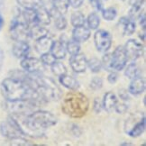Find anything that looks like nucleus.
Here are the masks:
<instances>
[{
  "label": "nucleus",
  "instance_id": "f257e3e1",
  "mask_svg": "<svg viewBox=\"0 0 146 146\" xmlns=\"http://www.w3.org/2000/svg\"><path fill=\"white\" fill-rule=\"evenodd\" d=\"M2 96L7 101H15L27 99L39 105L45 102L35 88L26 81L15 77H8L2 81L0 86Z\"/></svg>",
  "mask_w": 146,
  "mask_h": 146
},
{
  "label": "nucleus",
  "instance_id": "f03ea898",
  "mask_svg": "<svg viewBox=\"0 0 146 146\" xmlns=\"http://www.w3.org/2000/svg\"><path fill=\"white\" fill-rule=\"evenodd\" d=\"M26 82L35 89L45 102L58 101L61 98V89L59 86L52 78L43 76L42 73H28Z\"/></svg>",
  "mask_w": 146,
  "mask_h": 146
},
{
  "label": "nucleus",
  "instance_id": "7ed1b4c3",
  "mask_svg": "<svg viewBox=\"0 0 146 146\" xmlns=\"http://www.w3.org/2000/svg\"><path fill=\"white\" fill-rule=\"evenodd\" d=\"M89 108V101L84 94L77 90L69 92L64 97L61 104L62 112L72 118H81Z\"/></svg>",
  "mask_w": 146,
  "mask_h": 146
},
{
  "label": "nucleus",
  "instance_id": "20e7f679",
  "mask_svg": "<svg viewBox=\"0 0 146 146\" xmlns=\"http://www.w3.org/2000/svg\"><path fill=\"white\" fill-rule=\"evenodd\" d=\"M29 25L25 22L22 11L17 10V13L14 16L10 25L11 37L15 41H25L27 42L30 39L29 35Z\"/></svg>",
  "mask_w": 146,
  "mask_h": 146
},
{
  "label": "nucleus",
  "instance_id": "39448f33",
  "mask_svg": "<svg viewBox=\"0 0 146 146\" xmlns=\"http://www.w3.org/2000/svg\"><path fill=\"white\" fill-rule=\"evenodd\" d=\"M39 104L31 100L22 99L15 101H7L5 103V109L9 113L15 116H26L37 110Z\"/></svg>",
  "mask_w": 146,
  "mask_h": 146
},
{
  "label": "nucleus",
  "instance_id": "423d86ee",
  "mask_svg": "<svg viewBox=\"0 0 146 146\" xmlns=\"http://www.w3.org/2000/svg\"><path fill=\"white\" fill-rule=\"evenodd\" d=\"M145 115L143 113H135L130 115L125 122V132L130 137L141 136L145 131Z\"/></svg>",
  "mask_w": 146,
  "mask_h": 146
},
{
  "label": "nucleus",
  "instance_id": "0eeeda50",
  "mask_svg": "<svg viewBox=\"0 0 146 146\" xmlns=\"http://www.w3.org/2000/svg\"><path fill=\"white\" fill-rule=\"evenodd\" d=\"M94 42L99 52H106L112 45V36L110 33L104 29H99L94 33Z\"/></svg>",
  "mask_w": 146,
  "mask_h": 146
},
{
  "label": "nucleus",
  "instance_id": "6e6552de",
  "mask_svg": "<svg viewBox=\"0 0 146 146\" xmlns=\"http://www.w3.org/2000/svg\"><path fill=\"white\" fill-rule=\"evenodd\" d=\"M21 67L23 70L28 73H43L45 71V65H44L41 59L35 57H26L21 60Z\"/></svg>",
  "mask_w": 146,
  "mask_h": 146
},
{
  "label": "nucleus",
  "instance_id": "1a4fd4ad",
  "mask_svg": "<svg viewBox=\"0 0 146 146\" xmlns=\"http://www.w3.org/2000/svg\"><path fill=\"white\" fill-rule=\"evenodd\" d=\"M112 56V69L117 71L123 70L127 63V55L125 50V48L123 46H117L113 53H111Z\"/></svg>",
  "mask_w": 146,
  "mask_h": 146
},
{
  "label": "nucleus",
  "instance_id": "9d476101",
  "mask_svg": "<svg viewBox=\"0 0 146 146\" xmlns=\"http://www.w3.org/2000/svg\"><path fill=\"white\" fill-rule=\"evenodd\" d=\"M123 48H125V50L126 52L127 58L132 61H134L139 58H141L143 54V46L142 45V43L138 42L133 39L128 40Z\"/></svg>",
  "mask_w": 146,
  "mask_h": 146
},
{
  "label": "nucleus",
  "instance_id": "9b49d317",
  "mask_svg": "<svg viewBox=\"0 0 146 146\" xmlns=\"http://www.w3.org/2000/svg\"><path fill=\"white\" fill-rule=\"evenodd\" d=\"M70 65L72 70L76 73H82L88 68V60L85 54L78 53L76 55H71L70 59Z\"/></svg>",
  "mask_w": 146,
  "mask_h": 146
},
{
  "label": "nucleus",
  "instance_id": "f8f14e48",
  "mask_svg": "<svg viewBox=\"0 0 146 146\" xmlns=\"http://www.w3.org/2000/svg\"><path fill=\"white\" fill-rule=\"evenodd\" d=\"M52 39L50 38L49 35L42 36L41 38L35 40V49L39 54H43L46 52H50V48L52 45Z\"/></svg>",
  "mask_w": 146,
  "mask_h": 146
},
{
  "label": "nucleus",
  "instance_id": "ddd939ff",
  "mask_svg": "<svg viewBox=\"0 0 146 146\" xmlns=\"http://www.w3.org/2000/svg\"><path fill=\"white\" fill-rule=\"evenodd\" d=\"M91 32L88 27H86L85 25L74 27L72 31V39L78 42H85L88 40L90 37Z\"/></svg>",
  "mask_w": 146,
  "mask_h": 146
},
{
  "label": "nucleus",
  "instance_id": "4468645a",
  "mask_svg": "<svg viewBox=\"0 0 146 146\" xmlns=\"http://www.w3.org/2000/svg\"><path fill=\"white\" fill-rule=\"evenodd\" d=\"M144 90H145V80L144 78L142 76H139V77L133 78L130 85H129V88H128L129 94L137 96V95L143 93Z\"/></svg>",
  "mask_w": 146,
  "mask_h": 146
},
{
  "label": "nucleus",
  "instance_id": "2eb2a0df",
  "mask_svg": "<svg viewBox=\"0 0 146 146\" xmlns=\"http://www.w3.org/2000/svg\"><path fill=\"white\" fill-rule=\"evenodd\" d=\"M13 54L16 58L23 59L29 54L30 46L27 42L25 41H15L12 48Z\"/></svg>",
  "mask_w": 146,
  "mask_h": 146
},
{
  "label": "nucleus",
  "instance_id": "dca6fc26",
  "mask_svg": "<svg viewBox=\"0 0 146 146\" xmlns=\"http://www.w3.org/2000/svg\"><path fill=\"white\" fill-rule=\"evenodd\" d=\"M35 18L36 23L41 25H49L52 21L50 11L44 7V5L35 9Z\"/></svg>",
  "mask_w": 146,
  "mask_h": 146
},
{
  "label": "nucleus",
  "instance_id": "f3484780",
  "mask_svg": "<svg viewBox=\"0 0 146 146\" xmlns=\"http://www.w3.org/2000/svg\"><path fill=\"white\" fill-rule=\"evenodd\" d=\"M50 52L56 59V60H62L66 57V46L62 41H53L52 48H50Z\"/></svg>",
  "mask_w": 146,
  "mask_h": 146
},
{
  "label": "nucleus",
  "instance_id": "a211bd4d",
  "mask_svg": "<svg viewBox=\"0 0 146 146\" xmlns=\"http://www.w3.org/2000/svg\"><path fill=\"white\" fill-rule=\"evenodd\" d=\"M117 102H118V100H117V98L115 93H113L112 91L106 92L104 95V98L102 100L103 108L106 112L111 113L112 111L115 110V108Z\"/></svg>",
  "mask_w": 146,
  "mask_h": 146
},
{
  "label": "nucleus",
  "instance_id": "6ab92c4d",
  "mask_svg": "<svg viewBox=\"0 0 146 146\" xmlns=\"http://www.w3.org/2000/svg\"><path fill=\"white\" fill-rule=\"evenodd\" d=\"M59 80L61 85L65 87L66 88L70 89V90H78V88H80L78 81L74 77H72L70 75L64 74L62 76H60Z\"/></svg>",
  "mask_w": 146,
  "mask_h": 146
},
{
  "label": "nucleus",
  "instance_id": "aec40b11",
  "mask_svg": "<svg viewBox=\"0 0 146 146\" xmlns=\"http://www.w3.org/2000/svg\"><path fill=\"white\" fill-rule=\"evenodd\" d=\"M50 16L54 18V25H55V27L57 28L58 30L62 31V30L66 29L67 24L68 23H67V20L62 14L58 12V11L56 10L53 7H52V10L50 11Z\"/></svg>",
  "mask_w": 146,
  "mask_h": 146
},
{
  "label": "nucleus",
  "instance_id": "412c9836",
  "mask_svg": "<svg viewBox=\"0 0 146 146\" xmlns=\"http://www.w3.org/2000/svg\"><path fill=\"white\" fill-rule=\"evenodd\" d=\"M119 25L123 26V35H132L135 32L136 25L134 21L130 19L129 17H122L118 22Z\"/></svg>",
  "mask_w": 146,
  "mask_h": 146
},
{
  "label": "nucleus",
  "instance_id": "4be33fe9",
  "mask_svg": "<svg viewBox=\"0 0 146 146\" xmlns=\"http://www.w3.org/2000/svg\"><path fill=\"white\" fill-rule=\"evenodd\" d=\"M49 35V31L45 27L41 26V25H33L29 27V35L30 39L33 40H37V39L41 38L42 36H45Z\"/></svg>",
  "mask_w": 146,
  "mask_h": 146
},
{
  "label": "nucleus",
  "instance_id": "5701e85b",
  "mask_svg": "<svg viewBox=\"0 0 146 146\" xmlns=\"http://www.w3.org/2000/svg\"><path fill=\"white\" fill-rule=\"evenodd\" d=\"M16 1L24 9L35 10L43 5L42 0H16Z\"/></svg>",
  "mask_w": 146,
  "mask_h": 146
},
{
  "label": "nucleus",
  "instance_id": "b1692460",
  "mask_svg": "<svg viewBox=\"0 0 146 146\" xmlns=\"http://www.w3.org/2000/svg\"><path fill=\"white\" fill-rule=\"evenodd\" d=\"M70 23H71L72 26H74V27L85 25V23H86L85 15H84L80 11H75V12H73L71 14Z\"/></svg>",
  "mask_w": 146,
  "mask_h": 146
},
{
  "label": "nucleus",
  "instance_id": "393cba45",
  "mask_svg": "<svg viewBox=\"0 0 146 146\" xmlns=\"http://www.w3.org/2000/svg\"><path fill=\"white\" fill-rule=\"evenodd\" d=\"M125 75L130 78V80H133V78L141 76V70L139 69V67L137 66V64L135 62H131L129 64L125 71Z\"/></svg>",
  "mask_w": 146,
  "mask_h": 146
},
{
  "label": "nucleus",
  "instance_id": "a878e982",
  "mask_svg": "<svg viewBox=\"0 0 146 146\" xmlns=\"http://www.w3.org/2000/svg\"><path fill=\"white\" fill-rule=\"evenodd\" d=\"M87 24L90 30H97L100 25L99 15L96 12H92L89 14L87 18Z\"/></svg>",
  "mask_w": 146,
  "mask_h": 146
},
{
  "label": "nucleus",
  "instance_id": "bb28decb",
  "mask_svg": "<svg viewBox=\"0 0 146 146\" xmlns=\"http://www.w3.org/2000/svg\"><path fill=\"white\" fill-rule=\"evenodd\" d=\"M50 69H52V73L57 77L62 76L64 74H67V68L66 66L60 62V61H54V62L50 65Z\"/></svg>",
  "mask_w": 146,
  "mask_h": 146
},
{
  "label": "nucleus",
  "instance_id": "cd10ccee",
  "mask_svg": "<svg viewBox=\"0 0 146 146\" xmlns=\"http://www.w3.org/2000/svg\"><path fill=\"white\" fill-rule=\"evenodd\" d=\"M66 46V50L68 52L70 55H76L78 53H80V42H78L76 41L69 40L65 44Z\"/></svg>",
  "mask_w": 146,
  "mask_h": 146
},
{
  "label": "nucleus",
  "instance_id": "c85d7f7f",
  "mask_svg": "<svg viewBox=\"0 0 146 146\" xmlns=\"http://www.w3.org/2000/svg\"><path fill=\"white\" fill-rule=\"evenodd\" d=\"M88 67L89 68L91 72L98 73L102 69V64H101V60L98 58H91L88 60Z\"/></svg>",
  "mask_w": 146,
  "mask_h": 146
},
{
  "label": "nucleus",
  "instance_id": "c756f323",
  "mask_svg": "<svg viewBox=\"0 0 146 146\" xmlns=\"http://www.w3.org/2000/svg\"><path fill=\"white\" fill-rule=\"evenodd\" d=\"M117 15V11L114 7H108L102 10V16L106 21H113Z\"/></svg>",
  "mask_w": 146,
  "mask_h": 146
},
{
  "label": "nucleus",
  "instance_id": "7c9ffc66",
  "mask_svg": "<svg viewBox=\"0 0 146 146\" xmlns=\"http://www.w3.org/2000/svg\"><path fill=\"white\" fill-rule=\"evenodd\" d=\"M101 64H102V68L106 71H113L112 69V56L111 53H106L102 60H101Z\"/></svg>",
  "mask_w": 146,
  "mask_h": 146
},
{
  "label": "nucleus",
  "instance_id": "2f4dec72",
  "mask_svg": "<svg viewBox=\"0 0 146 146\" xmlns=\"http://www.w3.org/2000/svg\"><path fill=\"white\" fill-rule=\"evenodd\" d=\"M103 87V80L99 77H94L90 81V88L97 91Z\"/></svg>",
  "mask_w": 146,
  "mask_h": 146
},
{
  "label": "nucleus",
  "instance_id": "473e14b6",
  "mask_svg": "<svg viewBox=\"0 0 146 146\" xmlns=\"http://www.w3.org/2000/svg\"><path fill=\"white\" fill-rule=\"evenodd\" d=\"M142 15V7H132L129 11V18L132 20H135L139 18Z\"/></svg>",
  "mask_w": 146,
  "mask_h": 146
},
{
  "label": "nucleus",
  "instance_id": "72a5a7b5",
  "mask_svg": "<svg viewBox=\"0 0 146 146\" xmlns=\"http://www.w3.org/2000/svg\"><path fill=\"white\" fill-rule=\"evenodd\" d=\"M41 60L44 65L50 66L56 60V59L53 57L50 52H46L41 55Z\"/></svg>",
  "mask_w": 146,
  "mask_h": 146
},
{
  "label": "nucleus",
  "instance_id": "f704fd0d",
  "mask_svg": "<svg viewBox=\"0 0 146 146\" xmlns=\"http://www.w3.org/2000/svg\"><path fill=\"white\" fill-rule=\"evenodd\" d=\"M10 141H11V144H13V145H32V143H29V141H27L23 136L11 139Z\"/></svg>",
  "mask_w": 146,
  "mask_h": 146
},
{
  "label": "nucleus",
  "instance_id": "c9c22d12",
  "mask_svg": "<svg viewBox=\"0 0 146 146\" xmlns=\"http://www.w3.org/2000/svg\"><path fill=\"white\" fill-rule=\"evenodd\" d=\"M93 109L96 112L97 114L100 113L103 109V105H102V100H101L99 98H96L94 100L93 103Z\"/></svg>",
  "mask_w": 146,
  "mask_h": 146
},
{
  "label": "nucleus",
  "instance_id": "e433bc0d",
  "mask_svg": "<svg viewBox=\"0 0 146 146\" xmlns=\"http://www.w3.org/2000/svg\"><path fill=\"white\" fill-rule=\"evenodd\" d=\"M128 108L129 106L126 103H118L117 102L115 108V110L116 111V113H118V114H123L128 110Z\"/></svg>",
  "mask_w": 146,
  "mask_h": 146
},
{
  "label": "nucleus",
  "instance_id": "4c0bfd02",
  "mask_svg": "<svg viewBox=\"0 0 146 146\" xmlns=\"http://www.w3.org/2000/svg\"><path fill=\"white\" fill-rule=\"evenodd\" d=\"M89 2H90L91 5L95 9L98 10V11H100V12H102V10L104 9L102 0H89Z\"/></svg>",
  "mask_w": 146,
  "mask_h": 146
},
{
  "label": "nucleus",
  "instance_id": "58836bf2",
  "mask_svg": "<svg viewBox=\"0 0 146 146\" xmlns=\"http://www.w3.org/2000/svg\"><path fill=\"white\" fill-rule=\"evenodd\" d=\"M118 78H119L118 73L115 71H110L109 75L108 77V81L110 84H115L117 80H118Z\"/></svg>",
  "mask_w": 146,
  "mask_h": 146
},
{
  "label": "nucleus",
  "instance_id": "ea45409f",
  "mask_svg": "<svg viewBox=\"0 0 146 146\" xmlns=\"http://www.w3.org/2000/svg\"><path fill=\"white\" fill-rule=\"evenodd\" d=\"M118 95L121 99H123V101H128L130 99V95H129V92L126 90V89H120Z\"/></svg>",
  "mask_w": 146,
  "mask_h": 146
},
{
  "label": "nucleus",
  "instance_id": "a19ab883",
  "mask_svg": "<svg viewBox=\"0 0 146 146\" xmlns=\"http://www.w3.org/2000/svg\"><path fill=\"white\" fill-rule=\"evenodd\" d=\"M69 5H70L73 8H78L80 7L82 4L84 3V0H68Z\"/></svg>",
  "mask_w": 146,
  "mask_h": 146
},
{
  "label": "nucleus",
  "instance_id": "79ce46f5",
  "mask_svg": "<svg viewBox=\"0 0 146 146\" xmlns=\"http://www.w3.org/2000/svg\"><path fill=\"white\" fill-rule=\"evenodd\" d=\"M145 0H129V5L131 7H143Z\"/></svg>",
  "mask_w": 146,
  "mask_h": 146
},
{
  "label": "nucleus",
  "instance_id": "37998d69",
  "mask_svg": "<svg viewBox=\"0 0 146 146\" xmlns=\"http://www.w3.org/2000/svg\"><path fill=\"white\" fill-rule=\"evenodd\" d=\"M72 132H73V134L76 136H80L81 134V130L80 128H78V125H73V127H72Z\"/></svg>",
  "mask_w": 146,
  "mask_h": 146
},
{
  "label": "nucleus",
  "instance_id": "c03bdc74",
  "mask_svg": "<svg viewBox=\"0 0 146 146\" xmlns=\"http://www.w3.org/2000/svg\"><path fill=\"white\" fill-rule=\"evenodd\" d=\"M140 19V24H141V26L143 27V32H145V13L143 12V14L141 15V16L139 17Z\"/></svg>",
  "mask_w": 146,
  "mask_h": 146
},
{
  "label": "nucleus",
  "instance_id": "a18cd8bd",
  "mask_svg": "<svg viewBox=\"0 0 146 146\" xmlns=\"http://www.w3.org/2000/svg\"><path fill=\"white\" fill-rule=\"evenodd\" d=\"M3 25H4V18H3L1 13H0V30L3 28Z\"/></svg>",
  "mask_w": 146,
  "mask_h": 146
},
{
  "label": "nucleus",
  "instance_id": "49530a36",
  "mask_svg": "<svg viewBox=\"0 0 146 146\" xmlns=\"http://www.w3.org/2000/svg\"><path fill=\"white\" fill-rule=\"evenodd\" d=\"M139 37L141 38L143 41H145V32L143 33V35H139Z\"/></svg>",
  "mask_w": 146,
  "mask_h": 146
},
{
  "label": "nucleus",
  "instance_id": "de8ad7c7",
  "mask_svg": "<svg viewBox=\"0 0 146 146\" xmlns=\"http://www.w3.org/2000/svg\"><path fill=\"white\" fill-rule=\"evenodd\" d=\"M120 145H133V143H122Z\"/></svg>",
  "mask_w": 146,
  "mask_h": 146
},
{
  "label": "nucleus",
  "instance_id": "09e8293b",
  "mask_svg": "<svg viewBox=\"0 0 146 146\" xmlns=\"http://www.w3.org/2000/svg\"><path fill=\"white\" fill-rule=\"evenodd\" d=\"M3 2H4V0H0V7H2Z\"/></svg>",
  "mask_w": 146,
  "mask_h": 146
},
{
  "label": "nucleus",
  "instance_id": "8fccbe9b",
  "mask_svg": "<svg viewBox=\"0 0 146 146\" xmlns=\"http://www.w3.org/2000/svg\"><path fill=\"white\" fill-rule=\"evenodd\" d=\"M0 59H1V52H0Z\"/></svg>",
  "mask_w": 146,
  "mask_h": 146
},
{
  "label": "nucleus",
  "instance_id": "3c124183",
  "mask_svg": "<svg viewBox=\"0 0 146 146\" xmlns=\"http://www.w3.org/2000/svg\"><path fill=\"white\" fill-rule=\"evenodd\" d=\"M121 1H125V0H121Z\"/></svg>",
  "mask_w": 146,
  "mask_h": 146
}]
</instances>
